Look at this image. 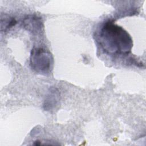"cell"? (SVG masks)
Listing matches in <instances>:
<instances>
[{"label":"cell","instance_id":"obj_1","mask_svg":"<svg viewBox=\"0 0 146 146\" xmlns=\"http://www.w3.org/2000/svg\"><path fill=\"white\" fill-rule=\"evenodd\" d=\"M98 36L102 48L111 55H127L133 46L129 34L112 21L109 20L102 25Z\"/></svg>","mask_w":146,"mask_h":146},{"label":"cell","instance_id":"obj_2","mask_svg":"<svg viewBox=\"0 0 146 146\" xmlns=\"http://www.w3.org/2000/svg\"><path fill=\"white\" fill-rule=\"evenodd\" d=\"M30 63L31 68L39 73L50 71L53 64L51 53L42 47H34L31 51Z\"/></svg>","mask_w":146,"mask_h":146},{"label":"cell","instance_id":"obj_3","mask_svg":"<svg viewBox=\"0 0 146 146\" xmlns=\"http://www.w3.org/2000/svg\"><path fill=\"white\" fill-rule=\"evenodd\" d=\"M23 26L27 31L34 34L40 33L43 29V22L41 18L35 15H27L23 21Z\"/></svg>","mask_w":146,"mask_h":146},{"label":"cell","instance_id":"obj_4","mask_svg":"<svg viewBox=\"0 0 146 146\" xmlns=\"http://www.w3.org/2000/svg\"><path fill=\"white\" fill-rule=\"evenodd\" d=\"M60 100V93L58 89L51 88L48 91L44 100L43 108L44 110L50 111L58 105Z\"/></svg>","mask_w":146,"mask_h":146},{"label":"cell","instance_id":"obj_5","mask_svg":"<svg viewBox=\"0 0 146 146\" xmlns=\"http://www.w3.org/2000/svg\"><path fill=\"white\" fill-rule=\"evenodd\" d=\"M17 22L15 19L11 17H5V19H3L2 18H1V31L3 30L6 31L7 30L11 28L13 26H14L16 24Z\"/></svg>","mask_w":146,"mask_h":146}]
</instances>
